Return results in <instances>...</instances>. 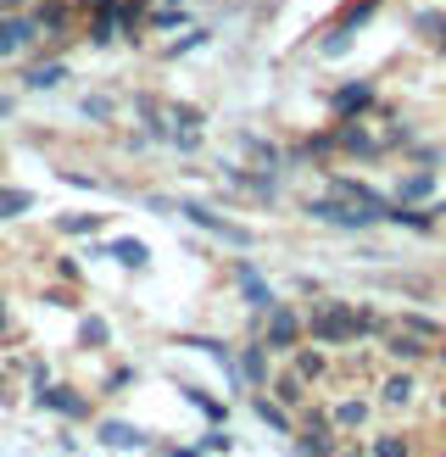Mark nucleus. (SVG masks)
<instances>
[{"label": "nucleus", "instance_id": "obj_1", "mask_svg": "<svg viewBox=\"0 0 446 457\" xmlns=\"http://www.w3.org/2000/svg\"><path fill=\"white\" fill-rule=\"evenodd\" d=\"M379 312L357 307V302H318L301 318V335H312V346H351L357 335H379Z\"/></svg>", "mask_w": 446, "mask_h": 457}, {"label": "nucleus", "instance_id": "obj_2", "mask_svg": "<svg viewBox=\"0 0 446 457\" xmlns=\"http://www.w3.org/2000/svg\"><path fill=\"white\" fill-rule=\"evenodd\" d=\"M173 212H185L195 228H207V235H218V240H229V245H252L257 235H252V228H245V223H229V218H218L212 207H201V201H178V207Z\"/></svg>", "mask_w": 446, "mask_h": 457}, {"label": "nucleus", "instance_id": "obj_3", "mask_svg": "<svg viewBox=\"0 0 446 457\" xmlns=\"http://www.w3.org/2000/svg\"><path fill=\"white\" fill-rule=\"evenodd\" d=\"M296 340H301V312L285 307V302H274V307H268V335H262V346H268V352H296Z\"/></svg>", "mask_w": 446, "mask_h": 457}, {"label": "nucleus", "instance_id": "obj_4", "mask_svg": "<svg viewBox=\"0 0 446 457\" xmlns=\"http://www.w3.org/2000/svg\"><path fill=\"white\" fill-rule=\"evenodd\" d=\"M307 218H318V223H334V228H368V223H379L374 212H357L351 201H341V195L307 201Z\"/></svg>", "mask_w": 446, "mask_h": 457}, {"label": "nucleus", "instance_id": "obj_5", "mask_svg": "<svg viewBox=\"0 0 446 457\" xmlns=\"http://www.w3.org/2000/svg\"><path fill=\"white\" fill-rule=\"evenodd\" d=\"M34 17L29 12H0V56H22V51H34Z\"/></svg>", "mask_w": 446, "mask_h": 457}, {"label": "nucleus", "instance_id": "obj_6", "mask_svg": "<svg viewBox=\"0 0 446 457\" xmlns=\"http://www.w3.org/2000/svg\"><path fill=\"white\" fill-rule=\"evenodd\" d=\"M296 446H301V457H329L334 452V424H329V413H307Z\"/></svg>", "mask_w": 446, "mask_h": 457}, {"label": "nucleus", "instance_id": "obj_7", "mask_svg": "<svg viewBox=\"0 0 446 457\" xmlns=\"http://www.w3.org/2000/svg\"><path fill=\"white\" fill-rule=\"evenodd\" d=\"M29 17L39 34H62L73 22V0H29Z\"/></svg>", "mask_w": 446, "mask_h": 457}, {"label": "nucleus", "instance_id": "obj_8", "mask_svg": "<svg viewBox=\"0 0 446 457\" xmlns=\"http://www.w3.org/2000/svg\"><path fill=\"white\" fill-rule=\"evenodd\" d=\"M235 279H240V295H245V302H252L257 312H268V307H274V290H268V279H262V273L252 268V262H235Z\"/></svg>", "mask_w": 446, "mask_h": 457}, {"label": "nucleus", "instance_id": "obj_9", "mask_svg": "<svg viewBox=\"0 0 446 457\" xmlns=\"http://www.w3.org/2000/svg\"><path fill=\"white\" fill-rule=\"evenodd\" d=\"M329 106H334V118H351V112H368L374 106V84H341V89H334V96H329Z\"/></svg>", "mask_w": 446, "mask_h": 457}, {"label": "nucleus", "instance_id": "obj_10", "mask_svg": "<svg viewBox=\"0 0 446 457\" xmlns=\"http://www.w3.org/2000/svg\"><path fill=\"white\" fill-rule=\"evenodd\" d=\"M39 407H56V413H67V419H84L89 413V402L78 396V391H67V385H39Z\"/></svg>", "mask_w": 446, "mask_h": 457}, {"label": "nucleus", "instance_id": "obj_11", "mask_svg": "<svg viewBox=\"0 0 446 457\" xmlns=\"http://www.w3.org/2000/svg\"><path fill=\"white\" fill-rule=\"evenodd\" d=\"M424 352H430V346H424L418 335H408V329H396V324L385 329V357H391V362H418Z\"/></svg>", "mask_w": 446, "mask_h": 457}, {"label": "nucleus", "instance_id": "obj_12", "mask_svg": "<svg viewBox=\"0 0 446 457\" xmlns=\"http://www.w3.org/2000/svg\"><path fill=\"white\" fill-rule=\"evenodd\" d=\"M240 374H245L252 391H262V385H268V346H262V340H252V346L240 352Z\"/></svg>", "mask_w": 446, "mask_h": 457}, {"label": "nucleus", "instance_id": "obj_13", "mask_svg": "<svg viewBox=\"0 0 446 457\" xmlns=\"http://www.w3.org/2000/svg\"><path fill=\"white\" fill-rule=\"evenodd\" d=\"M329 424H334V429H357V424H368V402H363V396L334 402V407H329Z\"/></svg>", "mask_w": 446, "mask_h": 457}, {"label": "nucleus", "instance_id": "obj_14", "mask_svg": "<svg viewBox=\"0 0 446 457\" xmlns=\"http://www.w3.org/2000/svg\"><path fill=\"white\" fill-rule=\"evenodd\" d=\"M22 212H34V190H22V185H0V223H12Z\"/></svg>", "mask_w": 446, "mask_h": 457}, {"label": "nucleus", "instance_id": "obj_15", "mask_svg": "<svg viewBox=\"0 0 446 457\" xmlns=\"http://www.w3.org/2000/svg\"><path fill=\"white\" fill-rule=\"evenodd\" d=\"M62 79H67V62H34L29 73H22V84H29V89H56Z\"/></svg>", "mask_w": 446, "mask_h": 457}, {"label": "nucleus", "instance_id": "obj_16", "mask_svg": "<svg viewBox=\"0 0 446 457\" xmlns=\"http://www.w3.org/2000/svg\"><path fill=\"white\" fill-rule=\"evenodd\" d=\"M274 402H279V407H301V402H307V379H301L296 369L279 374V379H274Z\"/></svg>", "mask_w": 446, "mask_h": 457}, {"label": "nucleus", "instance_id": "obj_17", "mask_svg": "<svg viewBox=\"0 0 446 457\" xmlns=\"http://www.w3.org/2000/svg\"><path fill=\"white\" fill-rule=\"evenodd\" d=\"M396 329H408V335H418V340H430V346L446 335V324H435V318H424V312H401V318H396Z\"/></svg>", "mask_w": 446, "mask_h": 457}, {"label": "nucleus", "instance_id": "obj_18", "mask_svg": "<svg viewBox=\"0 0 446 457\" xmlns=\"http://www.w3.org/2000/svg\"><path fill=\"white\" fill-rule=\"evenodd\" d=\"M101 446H145V436H140V429H134V424H118V419H106L101 424Z\"/></svg>", "mask_w": 446, "mask_h": 457}, {"label": "nucleus", "instance_id": "obj_19", "mask_svg": "<svg viewBox=\"0 0 446 457\" xmlns=\"http://www.w3.org/2000/svg\"><path fill=\"white\" fill-rule=\"evenodd\" d=\"M413 391H418V385H413L408 374H391L385 385H379V402H385V407H408V402H413Z\"/></svg>", "mask_w": 446, "mask_h": 457}, {"label": "nucleus", "instance_id": "obj_20", "mask_svg": "<svg viewBox=\"0 0 446 457\" xmlns=\"http://www.w3.org/2000/svg\"><path fill=\"white\" fill-rule=\"evenodd\" d=\"M106 257H118L123 268H145V262H151V251H145L140 240H112V245H106Z\"/></svg>", "mask_w": 446, "mask_h": 457}, {"label": "nucleus", "instance_id": "obj_21", "mask_svg": "<svg viewBox=\"0 0 446 457\" xmlns=\"http://www.w3.org/2000/svg\"><path fill=\"white\" fill-rule=\"evenodd\" d=\"M430 190H435V173L418 168V173H408V179L396 185V201H418V195H430Z\"/></svg>", "mask_w": 446, "mask_h": 457}, {"label": "nucleus", "instance_id": "obj_22", "mask_svg": "<svg viewBox=\"0 0 446 457\" xmlns=\"http://www.w3.org/2000/svg\"><path fill=\"white\" fill-rule=\"evenodd\" d=\"M252 407H257V419H262V424H274V429H285V436H290V429H296V424H290V413H285V407H279L274 396H257Z\"/></svg>", "mask_w": 446, "mask_h": 457}, {"label": "nucleus", "instance_id": "obj_23", "mask_svg": "<svg viewBox=\"0 0 446 457\" xmlns=\"http://www.w3.org/2000/svg\"><path fill=\"white\" fill-rule=\"evenodd\" d=\"M368 452H374V457H413V446L401 441V436H374Z\"/></svg>", "mask_w": 446, "mask_h": 457}, {"label": "nucleus", "instance_id": "obj_24", "mask_svg": "<svg viewBox=\"0 0 446 457\" xmlns=\"http://www.w3.org/2000/svg\"><path fill=\"white\" fill-rule=\"evenodd\" d=\"M413 22H418L424 34H430V45H435V51H446V17H435V12H418Z\"/></svg>", "mask_w": 446, "mask_h": 457}, {"label": "nucleus", "instance_id": "obj_25", "mask_svg": "<svg viewBox=\"0 0 446 457\" xmlns=\"http://www.w3.org/2000/svg\"><path fill=\"white\" fill-rule=\"evenodd\" d=\"M56 228H62V235H95V228H101V212H78V218H62Z\"/></svg>", "mask_w": 446, "mask_h": 457}, {"label": "nucleus", "instance_id": "obj_26", "mask_svg": "<svg viewBox=\"0 0 446 457\" xmlns=\"http://www.w3.org/2000/svg\"><path fill=\"white\" fill-rule=\"evenodd\" d=\"M296 374L301 379H324V352L312 346V352H296Z\"/></svg>", "mask_w": 446, "mask_h": 457}, {"label": "nucleus", "instance_id": "obj_27", "mask_svg": "<svg viewBox=\"0 0 446 457\" xmlns=\"http://www.w3.org/2000/svg\"><path fill=\"white\" fill-rule=\"evenodd\" d=\"M245 151H252V156H257V162H262L268 173H274V168H279V151H274V145H268V140H257V134H245Z\"/></svg>", "mask_w": 446, "mask_h": 457}, {"label": "nucleus", "instance_id": "obj_28", "mask_svg": "<svg viewBox=\"0 0 446 457\" xmlns=\"http://www.w3.org/2000/svg\"><path fill=\"white\" fill-rule=\"evenodd\" d=\"M185 396H190V402H195V407H201V413H207L212 424H223V402H212L207 391H195V385H185Z\"/></svg>", "mask_w": 446, "mask_h": 457}, {"label": "nucleus", "instance_id": "obj_29", "mask_svg": "<svg viewBox=\"0 0 446 457\" xmlns=\"http://www.w3.org/2000/svg\"><path fill=\"white\" fill-rule=\"evenodd\" d=\"M106 318H84V346H106Z\"/></svg>", "mask_w": 446, "mask_h": 457}, {"label": "nucleus", "instance_id": "obj_30", "mask_svg": "<svg viewBox=\"0 0 446 457\" xmlns=\"http://www.w3.org/2000/svg\"><path fill=\"white\" fill-rule=\"evenodd\" d=\"M178 22H185V12L168 6V12H156V17H151V29H178Z\"/></svg>", "mask_w": 446, "mask_h": 457}, {"label": "nucleus", "instance_id": "obj_31", "mask_svg": "<svg viewBox=\"0 0 446 457\" xmlns=\"http://www.w3.org/2000/svg\"><path fill=\"white\" fill-rule=\"evenodd\" d=\"M195 45H207V29H195L190 39H178V45H173V51H168V56H185V51H195Z\"/></svg>", "mask_w": 446, "mask_h": 457}, {"label": "nucleus", "instance_id": "obj_32", "mask_svg": "<svg viewBox=\"0 0 446 457\" xmlns=\"http://www.w3.org/2000/svg\"><path fill=\"white\" fill-rule=\"evenodd\" d=\"M201 446H207V452H229V436H223V429H212V436H201Z\"/></svg>", "mask_w": 446, "mask_h": 457}, {"label": "nucleus", "instance_id": "obj_33", "mask_svg": "<svg viewBox=\"0 0 446 457\" xmlns=\"http://www.w3.org/2000/svg\"><path fill=\"white\" fill-rule=\"evenodd\" d=\"M22 6H29V0H0V12H22Z\"/></svg>", "mask_w": 446, "mask_h": 457}, {"label": "nucleus", "instance_id": "obj_34", "mask_svg": "<svg viewBox=\"0 0 446 457\" xmlns=\"http://www.w3.org/2000/svg\"><path fill=\"white\" fill-rule=\"evenodd\" d=\"M0 340H6V295H0Z\"/></svg>", "mask_w": 446, "mask_h": 457}, {"label": "nucleus", "instance_id": "obj_35", "mask_svg": "<svg viewBox=\"0 0 446 457\" xmlns=\"http://www.w3.org/2000/svg\"><path fill=\"white\" fill-rule=\"evenodd\" d=\"M435 357H441V362H446V335H441V340H435Z\"/></svg>", "mask_w": 446, "mask_h": 457}, {"label": "nucleus", "instance_id": "obj_36", "mask_svg": "<svg viewBox=\"0 0 446 457\" xmlns=\"http://www.w3.org/2000/svg\"><path fill=\"white\" fill-rule=\"evenodd\" d=\"M12 402V391H6V379H0V407H6Z\"/></svg>", "mask_w": 446, "mask_h": 457}, {"label": "nucleus", "instance_id": "obj_37", "mask_svg": "<svg viewBox=\"0 0 446 457\" xmlns=\"http://www.w3.org/2000/svg\"><path fill=\"white\" fill-rule=\"evenodd\" d=\"M0 118H12V101L6 96H0Z\"/></svg>", "mask_w": 446, "mask_h": 457}, {"label": "nucleus", "instance_id": "obj_38", "mask_svg": "<svg viewBox=\"0 0 446 457\" xmlns=\"http://www.w3.org/2000/svg\"><path fill=\"white\" fill-rule=\"evenodd\" d=\"M435 407H441V419H446V391H441V396H435Z\"/></svg>", "mask_w": 446, "mask_h": 457}, {"label": "nucleus", "instance_id": "obj_39", "mask_svg": "<svg viewBox=\"0 0 446 457\" xmlns=\"http://www.w3.org/2000/svg\"><path fill=\"white\" fill-rule=\"evenodd\" d=\"M173 457H201V452H173Z\"/></svg>", "mask_w": 446, "mask_h": 457}, {"label": "nucleus", "instance_id": "obj_40", "mask_svg": "<svg viewBox=\"0 0 446 457\" xmlns=\"http://www.w3.org/2000/svg\"><path fill=\"white\" fill-rule=\"evenodd\" d=\"M329 457H334V452H329Z\"/></svg>", "mask_w": 446, "mask_h": 457}, {"label": "nucleus", "instance_id": "obj_41", "mask_svg": "<svg viewBox=\"0 0 446 457\" xmlns=\"http://www.w3.org/2000/svg\"><path fill=\"white\" fill-rule=\"evenodd\" d=\"M441 457H446V452H441Z\"/></svg>", "mask_w": 446, "mask_h": 457}]
</instances>
